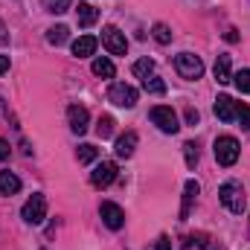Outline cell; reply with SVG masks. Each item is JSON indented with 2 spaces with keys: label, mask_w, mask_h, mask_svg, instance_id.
I'll use <instances>...</instances> for the list:
<instances>
[{
  "label": "cell",
  "mask_w": 250,
  "mask_h": 250,
  "mask_svg": "<svg viewBox=\"0 0 250 250\" xmlns=\"http://www.w3.org/2000/svg\"><path fill=\"white\" fill-rule=\"evenodd\" d=\"M114 181H117V163H114V160H102V163H96V169L90 172V184L96 189L111 187Z\"/></svg>",
  "instance_id": "ba28073f"
},
{
  "label": "cell",
  "mask_w": 250,
  "mask_h": 250,
  "mask_svg": "<svg viewBox=\"0 0 250 250\" xmlns=\"http://www.w3.org/2000/svg\"><path fill=\"white\" fill-rule=\"evenodd\" d=\"M67 38H70V29H67L64 23H59V26H50V29H47V41H50L53 47H62Z\"/></svg>",
  "instance_id": "d6986e66"
},
{
  "label": "cell",
  "mask_w": 250,
  "mask_h": 250,
  "mask_svg": "<svg viewBox=\"0 0 250 250\" xmlns=\"http://www.w3.org/2000/svg\"><path fill=\"white\" fill-rule=\"evenodd\" d=\"M236 120H239V125H242L245 131H250V105H242V102H239V111H236Z\"/></svg>",
  "instance_id": "83f0119b"
},
{
  "label": "cell",
  "mask_w": 250,
  "mask_h": 250,
  "mask_svg": "<svg viewBox=\"0 0 250 250\" xmlns=\"http://www.w3.org/2000/svg\"><path fill=\"white\" fill-rule=\"evenodd\" d=\"M6 157H9V143L0 137V160H6Z\"/></svg>",
  "instance_id": "4dcf8cb0"
},
{
  "label": "cell",
  "mask_w": 250,
  "mask_h": 250,
  "mask_svg": "<svg viewBox=\"0 0 250 250\" xmlns=\"http://www.w3.org/2000/svg\"><path fill=\"white\" fill-rule=\"evenodd\" d=\"M99 215H102L105 227H111V230H123V224H125V212H123V207H117L114 201H105V204L99 207Z\"/></svg>",
  "instance_id": "9c48e42d"
},
{
  "label": "cell",
  "mask_w": 250,
  "mask_h": 250,
  "mask_svg": "<svg viewBox=\"0 0 250 250\" xmlns=\"http://www.w3.org/2000/svg\"><path fill=\"white\" fill-rule=\"evenodd\" d=\"M21 189V178L15 172H0V195H15Z\"/></svg>",
  "instance_id": "ac0fdd59"
},
{
  "label": "cell",
  "mask_w": 250,
  "mask_h": 250,
  "mask_svg": "<svg viewBox=\"0 0 250 250\" xmlns=\"http://www.w3.org/2000/svg\"><path fill=\"white\" fill-rule=\"evenodd\" d=\"M9 41V35H6V26H3V21H0V44H6Z\"/></svg>",
  "instance_id": "836d02e7"
},
{
  "label": "cell",
  "mask_w": 250,
  "mask_h": 250,
  "mask_svg": "<svg viewBox=\"0 0 250 250\" xmlns=\"http://www.w3.org/2000/svg\"><path fill=\"white\" fill-rule=\"evenodd\" d=\"M114 117H108V114H105V117H99V123H96V134H99V137H102V140H108V137H111V134H114Z\"/></svg>",
  "instance_id": "603a6c76"
},
{
  "label": "cell",
  "mask_w": 250,
  "mask_h": 250,
  "mask_svg": "<svg viewBox=\"0 0 250 250\" xmlns=\"http://www.w3.org/2000/svg\"><path fill=\"white\" fill-rule=\"evenodd\" d=\"M102 44H105V50L111 56H125L128 53V38H125V32H120L117 26H105L102 29Z\"/></svg>",
  "instance_id": "52a82bcc"
},
{
  "label": "cell",
  "mask_w": 250,
  "mask_h": 250,
  "mask_svg": "<svg viewBox=\"0 0 250 250\" xmlns=\"http://www.w3.org/2000/svg\"><path fill=\"white\" fill-rule=\"evenodd\" d=\"M108 99H111L117 108H134L137 99H140V93H137L131 84H125V82H114L111 90H108Z\"/></svg>",
  "instance_id": "5b68a950"
},
{
  "label": "cell",
  "mask_w": 250,
  "mask_h": 250,
  "mask_svg": "<svg viewBox=\"0 0 250 250\" xmlns=\"http://www.w3.org/2000/svg\"><path fill=\"white\" fill-rule=\"evenodd\" d=\"M198 181H187V187H184V207H181V221H187L189 212H192V204H195V198H198Z\"/></svg>",
  "instance_id": "9a60e30c"
},
{
  "label": "cell",
  "mask_w": 250,
  "mask_h": 250,
  "mask_svg": "<svg viewBox=\"0 0 250 250\" xmlns=\"http://www.w3.org/2000/svg\"><path fill=\"white\" fill-rule=\"evenodd\" d=\"M151 123L157 125L163 134H178V128H181V123H178V114L172 111V108H166V105H157V108H151Z\"/></svg>",
  "instance_id": "8992f818"
},
{
  "label": "cell",
  "mask_w": 250,
  "mask_h": 250,
  "mask_svg": "<svg viewBox=\"0 0 250 250\" xmlns=\"http://www.w3.org/2000/svg\"><path fill=\"white\" fill-rule=\"evenodd\" d=\"M146 250H172V242H169L166 236H160V239H157L151 248H146Z\"/></svg>",
  "instance_id": "f1b7e54d"
},
{
  "label": "cell",
  "mask_w": 250,
  "mask_h": 250,
  "mask_svg": "<svg viewBox=\"0 0 250 250\" xmlns=\"http://www.w3.org/2000/svg\"><path fill=\"white\" fill-rule=\"evenodd\" d=\"M151 35H154V41H157V44H169V41H172V29H169L166 23H154Z\"/></svg>",
  "instance_id": "d4e9b609"
},
{
  "label": "cell",
  "mask_w": 250,
  "mask_h": 250,
  "mask_svg": "<svg viewBox=\"0 0 250 250\" xmlns=\"http://www.w3.org/2000/svg\"><path fill=\"white\" fill-rule=\"evenodd\" d=\"M76 157H79V163H93V160L99 157V148L90 146V143H82V146L76 148Z\"/></svg>",
  "instance_id": "44dd1931"
},
{
  "label": "cell",
  "mask_w": 250,
  "mask_h": 250,
  "mask_svg": "<svg viewBox=\"0 0 250 250\" xmlns=\"http://www.w3.org/2000/svg\"><path fill=\"white\" fill-rule=\"evenodd\" d=\"M134 148H137V134H134V131L120 134V137H117V143H114L117 157H131V154H134Z\"/></svg>",
  "instance_id": "4fadbf2b"
},
{
  "label": "cell",
  "mask_w": 250,
  "mask_h": 250,
  "mask_svg": "<svg viewBox=\"0 0 250 250\" xmlns=\"http://www.w3.org/2000/svg\"><path fill=\"white\" fill-rule=\"evenodd\" d=\"M175 70H178L181 79L195 82V79L204 76V62L198 56H192V53H181V56H175Z\"/></svg>",
  "instance_id": "3957f363"
},
{
  "label": "cell",
  "mask_w": 250,
  "mask_h": 250,
  "mask_svg": "<svg viewBox=\"0 0 250 250\" xmlns=\"http://www.w3.org/2000/svg\"><path fill=\"white\" fill-rule=\"evenodd\" d=\"M44 6H47V12H53V15H62L70 9V0H44Z\"/></svg>",
  "instance_id": "4316f807"
},
{
  "label": "cell",
  "mask_w": 250,
  "mask_h": 250,
  "mask_svg": "<svg viewBox=\"0 0 250 250\" xmlns=\"http://www.w3.org/2000/svg\"><path fill=\"white\" fill-rule=\"evenodd\" d=\"M154 73V62L151 59H140V62H134V76L137 79H148Z\"/></svg>",
  "instance_id": "7402d4cb"
},
{
  "label": "cell",
  "mask_w": 250,
  "mask_h": 250,
  "mask_svg": "<svg viewBox=\"0 0 250 250\" xmlns=\"http://www.w3.org/2000/svg\"><path fill=\"white\" fill-rule=\"evenodd\" d=\"M187 123L189 125H198V111H195V108H187Z\"/></svg>",
  "instance_id": "f546056e"
},
{
  "label": "cell",
  "mask_w": 250,
  "mask_h": 250,
  "mask_svg": "<svg viewBox=\"0 0 250 250\" xmlns=\"http://www.w3.org/2000/svg\"><path fill=\"white\" fill-rule=\"evenodd\" d=\"M96 21H99V9L90 6V3H79V9H76V23H79V26H93Z\"/></svg>",
  "instance_id": "5bb4252c"
},
{
  "label": "cell",
  "mask_w": 250,
  "mask_h": 250,
  "mask_svg": "<svg viewBox=\"0 0 250 250\" xmlns=\"http://www.w3.org/2000/svg\"><path fill=\"white\" fill-rule=\"evenodd\" d=\"M233 82H236V87H239V93H250V70H239V73H233Z\"/></svg>",
  "instance_id": "cb8c5ba5"
},
{
  "label": "cell",
  "mask_w": 250,
  "mask_h": 250,
  "mask_svg": "<svg viewBox=\"0 0 250 250\" xmlns=\"http://www.w3.org/2000/svg\"><path fill=\"white\" fill-rule=\"evenodd\" d=\"M212 73H215V82L218 84H227V82H233V70H230V56H218L215 59V67H212Z\"/></svg>",
  "instance_id": "2e32d148"
},
{
  "label": "cell",
  "mask_w": 250,
  "mask_h": 250,
  "mask_svg": "<svg viewBox=\"0 0 250 250\" xmlns=\"http://www.w3.org/2000/svg\"><path fill=\"white\" fill-rule=\"evenodd\" d=\"M184 154H187V166L195 169L198 166V146L195 143H184Z\"/></svg>",
  "instance_id": "484cf974"
},
{
  "label": "cell",
  "mask_w": 250,
  "mask_h": 250,
  "mask_svg": "<svg viewBox=\"0 0 250 250\" xmlns=\"http://www.w3.org/2000/svg\"><path fill=\"white\" fill-rule=\"evenodd\" d=\"M96 44H99V41H96L93 35H79V38L73 41V56H76V59H87V56L96 53Z\"/></svg>",
  "instance_id": "7c38bea8"
},
{
  "label": "cell",
  "mask_w": 250,
  "mask_h": 250,
  "mask_svg": "<svg viewBox=\"0 0 250 250\" xmlns=\"http://www.w3.org/2000/svg\"><path fill=\"white\" fill-rule=\"evenodd\" d=\"M215 160H218V166H236V160H239V154H242V146H239V140L236 137H218L215 140Z\"/></svg>",
  "instance_id": "7a4b0ae2"
},
{
  "label": "cell",
  "mask_w": 250,
  "mask_h": 250,
  "mask_svg": "<svg viewBox=\"0 0 250 250\" xmlns=\"http://www.w3.org/2000/svg\"><path fill=\"white\" fill-rule=\"evenodd\" d=\"M9 56H0V76H3V73H9Z\"/></svg>",
  "instance_id": "1f68e13d"
},
{
  "label": "cell",
  "mask_w": 250,
  "mask_h": 250,
  "mask_svg": "<svg viewBox=\"0 0 250 250\" xmlns=\"http://www.w3.org/2000/svg\"><path fill=\"white\" fill-rule=\"evenodd\" d=\"M224 38H227L230 44H236V41H239V32H236V29H227V35H224Z\"/></svg>",
  "instance_id": "d6a6232c"
},
{
  "label": "cell",
  "mask_w": 250,
  "mask_h": 250,
  "mask_svg": "<svg viewBox=\"0 0 250 250\" xmlns=\"http://www.w3.org/2000/svg\"><path fill=\"white\" fill-rule=\"evenodd\" d=\"M143 90L146 93H154V96H160V93H166V82L160 79V76H148V79H143Z\"/></svg>",
  "instance_id": "ffe728a7"
},
{
  "label": "cell",
  "mask_w": 250,
  "mask_h": 250,
  "mask_svg": "<svg viewBox=\"0 0 250 250\" xmlns=\"http://www.w3.org/2000/svg\"><path fill=\"white\" fill-rule=\"evenodd\" d=\"M67 123H70V128H73V134H84V131H87V123H90L87 108L70 105V108H67Z\"/></svg>",
  "instance_id": "8fae6325"
},
{
  "label": "cell",
  "mask_w": 250,
  "mask_h": 250,
  "mask_svg": "<svg viewBox=\"0 0 250 250\" xmlns=\"http://www.w3.org/2000/svg\"><path fill=\"white\" fill-rule=\"evenodd\" d=\"M218 198H221V204H224L233 215H242V212L248 209V195H245V187H242L239 181H227V184H221Z\"/></svg>",
  "instance_id": "6da1fadb"
},
{
  "label": "cell",
  "mask_w": 250,
  "mask_h": 250,
  "mask_svg": "<svg viewBox=\"0 0 250 250\" xmlns=\"http://www.w3.org/2000/svg\"><path fill=\"white\" fill-rule=\"evenodd\" d=\"M21 218L26 221V224H41L44 218H47V198L41 195V192H35L26 204H23V209H21Z\"/></svg>",
  "instance_id": "277c9868"
},
{
  "label": "cell",
  "mask_w": 250,
  "mask_h": 250,
  "mask_svg": "<svg viewBox=\"0 0 250 250\" xmlns=\"http://www.w3.org/2000/svg\"><path fill=\"white\" fill-rule=\"evenodd\" d=\"M212 111H215V117H218L221 123H233V120H236V111H239V102H236L233 96H227V93H221V96L215 99V105H212Z\"/></svg>",
  "instance_id": "30bf717a"
},
{
  "label": "cell",
  "mask_w": 250,
  "mask_h": 250,
  "mask_svg": "<svg viewBox=\"0 0 250 250\" xmlns=\"http://www.w3.org/2000/svg\"><path fill=\"white\" fill-rule=\"evenodd\" d=\"M90 70H93V76H99V79H114V73H117V67H114V62L111 59H93V64H90Z\"/></svg>",
  "instance_id": "e0dca14e"
}]
</instances>
